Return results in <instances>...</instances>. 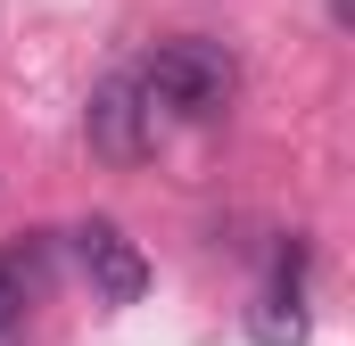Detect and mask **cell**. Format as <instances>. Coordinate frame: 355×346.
Returning <instances> with one entry per match:
<instances>
[{
	"instance_id": "cell-1",
	"label": "cell",
	"mask_w": 355,
	"mask_h": 346,
	"mask_svg": "<svg viewBox=\"0 0 355 346\" xmlns=\"http://www.w3.org/2000/svg\"><path fill=\"white\" fill-rule=\"evenodd\" d=\"M141 91H149V107L207 124V116H223V107H232L240 66H232V50H223V42H207V33H174V42H157V50H149Z\"/></svg>"
},
{
	"instance_id": "cell-2",
	"label": "cell",
	"mask_w": 355,
	"mask_h": 346,
	"mask_svg": "<svg viewBox=\"0 0 355 346\" xmlns=\"http://www.w3.org/2000/svg\"><path fill=\"white\" fill-rule=\"evenodd\" d=\"M83 132H91V149H99L107 165H141V157L157 149V107H149L141 75H107V83L91 91Z\"/></svg>"
},
{
	"instance_id": "cell-3",
	"label": "cell",
	"mask_w": 355,
	"mask_h": 346,
	"mask_svg": "<svg viewBox=\"0 0 355 346\" xmlns=\"http://www.w3.org/2000/svg\"><path fill=\"white\" fill-rule=\"evenodd\" d=\"M75 256H83L99 305H141V297H149V256H141L116 223H83V231H75Z\"/></svg>"
},
{
	"instance_id": "cell-4",
	"label": "cell",
	"mask_w": 355,
	"mask_h": 346,
	"mask_svg": "<svg viewBox=\"0 0 355 346\" xmlns=\"http://www.w3.org/2000/svg\"><path fill=\"white\" fill-rule=\"evenodd\" d=\"M25 305H33V272L25 256H0V346H25Z\"/></svg>"
}]
</instances>
